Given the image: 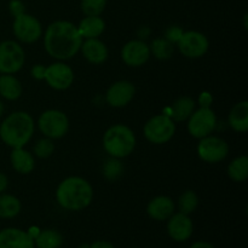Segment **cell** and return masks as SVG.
<instances>
[{
	"label": "cell",
	"instance_id": "cell-1",
	"mask_svg": "<svg viewBox=\"0 0 248 248\" xmlns=\"http://www.w3.org/2000/svg\"><path fill=\"white\" fill-rule=\"evenodd\" d=\"M84 41L78 27L69 21H55L46 28L44 46L48 56L58 61H67L80 51Z\"/></svg>",
	"mask_w": 248,
	"mask_h": 248
},
{
	"label": "cell",
	"instance_id": "cell-2",
	"mask_svg": "<svg viewBox=\"0 0 248 248\" xmlns=\"http://www.w3.org/2000/svg\"><path fill=\"white\" fill-rule=\"evenodd\" d=\"M58 205L67 211H82L93 200V188L82 177L72 176L63 179L56 190Z\"/></svg>",
	"mask_w": 248,
	"mask_h": 248
},
{
	"label": "cell",
	"instance_id": "cell-3",
	"mask_svg": "<svg viewBox=\"0 0 248 248\" xmlns=\"http://www.w3.org/2000/svg\"><path fill=\"white\" fill-rule=\"evenodd\" d=\"M35 128L33 118L27 111H14L0 124V140L7 147L24 148L31 140Z\"/></svg>",
	"mask_w": 248,
	"mask_h": 248
},
{
	"label": "cell",
	"instance_id": "cell-4",
	"mask_svg": "<svg viewBox=\"0 0 248 248\" xmlns=\"http://www.w3.org/2000/svg\"><path fill=\"white\" fill-rule=\"evenodd\" d=\"M135 132L128 126L116 124L110 126L103 136V148L110 157L124 159L133 153L136 148Z\"/></svg>",
	"mask_w": 248,
	"mask_h": 248
},
{
	"label": "cell",
	"instance_id": "cell-5",
	"mask_svg": "<svg viewBox=\"0 0 248 248\" xmlns=\"http://www.w3.org/2000/svg\"><path fill=\"white\" fill-rule=\"evenodd\" d=\"M143 133L148 142L153 144H165L170 142L176 133V124L166 114H159L145 123Z\"/></svg>",
	"mask_w": 248,
	"mask_h": 248
},
{
	"label": "cell",
	"instance_id": "cell-6",
	"mask_svg": "<svg viewBox=\"0 0 248 248\" xmlns=\"http://www.w3.org/2000/svg\"><path fill=\"white\" fill-rule=\"evenodd\" d=\"M38 127L45 137L50 140H60L68 133L69 119L63 111L57 109H48L39 116Z\"/></svg>",
	"mask_w": 248,
	"mask_h": 248
},
{
	"label": "cell",
	"instance_id": "cell-7",
	"mask_svg": "<svg viewBox=\"0 0 248 248\" xmlns=\"http://www.w3.org/2000/svg\"><path fill=\"white\" fill-rule=\"evenodd\" d=\"M26 52L15 40L0 43V74H16L23 68Z\"/></svg>",
	"mask_w": 248,
	"mask_h": 248
},
{
	"label": "cell",
	"instance_id": "cell-8",
	"mask_svg": "<svg viewBox=\"0 0 248 248\" xmlns=\"http://www.w3.org/2000/svg\"><path fill=\"white\" fill-rule=\"evenodd\" d=\"M12 31L17 40L21 43L33 44L43 35V27L35 16L24 12L15 17L14 23H12Z\"/></svg>",
	"mask_w": 248,
	"mask_h": 248
},
{
	"label": "cell",
	"instance_id": "cell-9",
	"mask_svg": "<svg viewBox=\"0 0 248 248\" xmlns=\"http://www.w3.org/2000/svg\"><path fill=\"white\" fill-rule=\"evenodd\" d=\"M186 121L190 136L198 140L210 136L217 127V116L211 108H199L198 110H194Z\"/></svg>",
	"mask_w": 248,
	"mask_h": 248
},
{
	"label": "cell",
	"instance_id": "cell-10",
	"mask_svg": "<svg viewBox=\"0 0 248 248\" xmlns=\"http://www.w3.org/2000/svg\"><path fill=\"white\" fill-rule=\"evenodd\" d=\"M179 52L186 58H200L207 53L210 41L205 34L196 31H184L176 44Z\"/></svg>",
	"mask_w": 248,
	"mask_h": 248
},
{
	"label": "cell",
	"instance_id": "cell-11",
	"mask_svg": "<svg viewBox=\"0 0 248 248\" xmlns=\"http://www.w3.org/2000/svg\"><path fill=\"white\" fill-rule=\"evenodd\" d=\"M229 154V144L217 136L201 138L198 144V155L202 161L217 164L223 161Z\"/></svg>",
	"mask_w": 248,
	"mask_h": 248
},
{
	"label": "cell",
	"instance_id": "cell-12",
	"mask_svg": "<svg viewBox=\"0 0 248 248\" xmlns=\"http://www.w3.org/2000/svg\"><path fill=\"white\" fill-rule=\"evenodd\" d=\"M75 79L74 72L68 64H65L63 61L52 63L48 67H46L45 81L48 86L57 91H64L69 89L73 85Z\"/></svg>",
	"mask_w": 248,
	"mask_h": 248
},
{
	"label": "cell",
	"instance_id": "cell-13",
	"mask_svg": "<svg viewBox=\"0 0 248 248\" xmlns=\"http://www.w3.org/2000/svg\"><path fill=\"white\" fill-rule=\"evenodd\" d=\"M150 48L147 43L142 39L130 40L123 46L121 50V58L124 63L128 67L138 68L144 65L150 58Z\"/></svg>",
	"mask_w": 248,
	"mask_h": 248
},
{
	"label": "cell",
	"instance_id": "cell-14",
	"mask_svg": "<svg viewBox=\"0 0 248 248\" xmlns=\"http://www.w3.org/2000/svg\"><path fill=\"white\" fill-rule=\"evenodd\" d=\"M136 94V87L128 80H119L107 90V103L113 108H124L132 101Z\"/></svg>",
	"mask_w": 248,
	"mask_h": 248
},
{
	"label": "cell",
	"instance_id": "cell-15",
	"mask_svg": "<svg viewBox=\"0 0 248 248\" xmlns=\"http://www.w3.org/2000/svg\"><path fill=\"white\" fill-rule=\"evenodd\" d=\"M193 220L184 213H173L167 219V234L173 241L186 242L193 235Z\"/></svg>",
	"mask_w": 248,
	"mask_h": 248
},
{
	"label": "cell",
	"instance_id": "cell-16",
	"mask_svg": "<svg viewBox=\"0 0 248 248\" xmlns=\"http://www.w3.org/2000/svg\"><path fill=\"white\" fill-rule=\"evenodd\" d=\"M0 248H35V244L28 232L18 228H5L0 230Z\"/></svg>",
	"mask_w": 248,
	"mask_h": 248
},
{
	"label": "cell",
	"instance_id": "cell-17",
	"mask_svg": "<svg viewBox=\"0 0 248 248\" xmlns=\"http://www.w3.org/2000/svg\"><path fill=\"white\" fill-rule=\"evenodd\" d=\"M82 56L86 58L87 62L92 64H102L108 58V47L103 41L99 40L98 38L93 39H85L82 41L81 47H80Z\"/></svg>",
	"mask_w": 248,
	"mask_h": 248
},
{
	"label": "cell",
	"instance_id": "cell-18",
	"mask_svg": "<svg viewBox=\"0 0 248 248\" xmlns=\"http://www.w3.org/2000/svg\"><path fill=\"white\" fill-rule=\"evenodd\" d=\"M176 210L173 200L169 196L160 195L152 199L147 206V213L154 220H167Z\"/></svg>",
	"mask_w": 248,
	"mask_h": 248
},
{
	"label": "cell",
	"instance_id": "cell-19",
	"mask_svg": "<svg viewBox=\"0 0 248 248\" xmlns=\"http://www.w3.org/2000/svg\"><path fill=\"white\" fill-rule=\"evenodd\" d=\"M12 169L21 174H28L33 172L35 167V160L31 153L27 152L24 148H15L10 155Z\"/></svg>",
	"mask_w": 248,
	"mask_h": 248
},
{
	"label": "cell",
	"instance_id": "cell-20",
	"mask_svg": "<svg viewBox=\"0 0 248 248\" xmlns=\"http://www.w3.org/2000/svg\"><path fill=\"white\" fill-rule=\"evenodd\" d=\"M169 110L170 113L166 114V115H169L174 123L186 121L190 118L193 111L195 110V101L186 96L179 97L171 104Z\"/></svg>",
	"mask_w": 248,
	"mask_h": 248
},
{
	"label": "cell",
	"instance_id": "cell-21",
	"mask_svg": "<svg viewBox=\"0 0 248 248\" xmlns=\"http://www.w3.org/2000/svg\"><path fill=\"white\" fill-rule=\"evenodd\" d=\"M230 127L239 133L248 131V102L241 101L235 104L228 116Z\"/></svg>",
	"mask_w": 248,
	"mask_h": 248
},
{
	"label": "cell",
	"instance_id": "cell-22",
	"mask_svg": "<svg viewBox=\"0 0 248 248\" xmlns=\"http://www.w3.org/2000/svg\"><path fill=\"white\" fill-rule=\"evenodd\" d=\"M78 31L82 39H93L102 35L106 29V22L101 16H86L80 21Z\"/></svg>",
	"mask_w": 248,
	"mask_h": 248
},
{
	"label": "cell",
	"instance_id": "cell-23",
	"mask_svg": "<svg viewBox=\"0 0 248 248\" xmlns=\"http://www.w3.org/2000/svg\"><path fill=\"white\" fill-rule=\"evenodd\" d=\"M23 87L14 74H0V96L6 101H16L22 96Z\"/></svg>",
	"mask_w": 248,
	"mask_h": 248
},
{
	"label": "cell",
	"instance_id": "cell-24",
	"mask_svg": "<svg viewBox=\"0 0 248 248\" xmlns=\"http://www.w3.org/2000/svg\"><path fill=\"white\" fill-rule=\"evenodd\" d=\"M34 244L36 248H60L63 244V236L55 229L40 230L34 237Z\"/></svg>",
	"mask_w": 248,
	"mask_h": 248
},
{
	"label": "cell",
	"instance_id": "cell-25",
	"mask_svg": "<svg viewBox=\"0 0 248 248\" xmlns=\"http://www.w3.org/2000/svg\"><path fill=\"white\" fill-rule=\"evenodd\" d=\"M21 201L11 194H0V218L11 219L21 212Z\"/></svg>",
	"mask_w": 248,
	"mask_h": 248
},
{
	"label": "cell",
	"instance_id": "cell-26",
	"mask_svg": "<svg viewBox=\"0 0 248 248\" xmlns=\"http://www.w3.org/2000/svg\"><path fill=\"white\" fill-rule=\"evenodd\" d=\"M228 176L236 183H242L248 178V157L241 155L232 160L228 166Z\"/></svg>",
	"mask_w": 248,
	"mask_h": 248
},
{
	"label": "cell",
	"instance_id": "cell-27",
	"mask_svg": "<svg viewBox=\"0 0 248 248\" xmlns=\"http://www.w3.org/2000/svg\"><path fill=\"white\" fill-rule=\"evenodd\" d=\"M150 55L154 56L157 60H169L173 55V44L170 43L165 38H156L149 45Z\"/></svg>",
	"mask_w": 248,
	"mask_h": 248
},
{
	"label": "cell",
	"instance_id": "cell-28",
	"mask_svg": "<svg viewBox=\"0 0 248 248\" xmlns=\"http://www.w3.org/2000/svg\"><path fill=\"white\" fill-rule=\"evenodd\" d=\"M199 206V196L195 191L186 190L178 199V210L184 215H191Z\"/></svg>",
	"mask_w": 248,
	"mask_h": 248
},
{
	"label": "cell",
	"instance_id": "cell-29",
	"mask_svg": "<svg viewBox=\"0 0 248 248\" xmlns=\"http://www.w3.org/2000/svg\"><path fill=\"white\" fill-rule=\"evenodd\" d=\"M102 173L106 177L108 181H116V179L120 178L124 173V165L120 161V159H116V157H109L103 165V169H102Z\"/></svg>",
	"mask_w": 248,
	"mask_h": 248
},
{
	"label": "cell",
	"instance_id": "cell-30",
	"mask_svg": "<svg viewBox=\"0 0 248 248\" xmlns=\"http://www.w3.org/2000/svg\"><path fill=\"white\" fill-rule=\"evenodd\" d=\"M108 0H81V11L85 16H101Z\"/></svg>",
	"mask_w": 248,
	"mask_h": 248
},
{
	"label": "cell",
	"instance_id": "cell-31",
	"mask_svg": "<svg viewBox=\"0 0 248 248\" xmlns=\"http://www.w3.org/2000/svg\"><path fill=\"white\" fill-rule=\"evenodd\" d=\"M34 155L40 159H47L55 152V143H53V140H50V138L45 137L43 140H39L38 142L35 143L33 148Z\"/></svg>",
	"mask_w": 248,
	"mask_h": 248
},
{
	"label": "cell",
	"instance_id": "cell-32",
	"mask_svg": "<svg viewBox=\"0 0 248 248\" xmlns=\"http://www.w3.org/2000/svg\"><path fill=\"white\" fill-rule=\"evenodd\" d=\"M183 33L184 31L181 28V27L171 26L166 29V31H165V39L174 45V44L178 43V40L181 39V36L183 35Z\"/></svg>",
	"mask_w": 248,
	"mask_h": 248
},
{
	"label": "cell",
	"instance_id": "cell-33",
	"mask_svg": "<svg viewBox=\"0 0 248 248\" xmlns=\"http://www.w3.org/2000/svg\"><path fill=\"white\" fill-rule=\"evenodd\" d=\"M9 11L12 16L17 17L26 12V6H24L23 1H21V0H11L9 2Z\"/></svg>",
	"mask_w": 248,
	"mask_h": 248
},
{
	"label": "cell",
	"instance_id": "cell-34",
	"mask_svg": "<svg viewBox=\"0 0 248 248\" xmlns=\"http://www.w3.org/2000/svg\"><path fill=\"white\" fill-rule=\"evenodd\" d=\"M199 104H200V108H211L213 103V96L211 92L203 91L199 94Z\"/></svg>",
	"mask_w": 248,
	"mask_h": 248
},
{
	"label": "cell",
	"instance_id": "cell-35",
	"mask_svg": "<svg viewBox=\"0 0 248 248\" xmlns=\"http://www.w3.org/2000/svg\"><path fill=\"white\" fill-rule=\"evenodd\" d=\"M45 73H46V67L43 64H35L33 65L31 69V77H33L35 80L45 79Z\"/></svg>",
	"mask_w": 248,
	"mask_h": 248
},
{
	"label": "cell",
	"instance_id": "cell-36",
	"mask_svg": "<svg viewBox=\"0 0 248 248\" xmlns=\"http://www.w3.org/2000/svg\"><path fill=\"white\" fill-rule=\"evenodd\" d=\"M89 248H115L114 245L109 241H104V240H98L94 241L93 244L90 245Z\"/></svg>",
	"mask_w": 248,
	"mask_h": 248
},
{
	"label": "cell",
	"instance_id": "cell-37",
	"mask_svg": "<svg viewBox=\"0 0 248 248\" xmlns=\"http://www.w3.org/2000/svg\"><path fill=\"white\" fill-rule=\"evenodd\" d=\"M7 186H9V178H7L6 174L0 172V194L5 193Z\"/></svg>",
	"mask_w": 248,
	"mask_h": 248
},
{
	"label": "cell",
	"instance_id": "cell-38",
	"mask_svg": "<svg viewBox=\"0 0 248 248\" xmlns=\"http://www.w3.org/2000/svg\"><path fill=\"white\" fill-rule=\"evenodd\" d=\"M188 248H216V247L207 241H196Z\"/></svg>",
	"mask_w": 248,
	"mask_h": 248
},
{
	"label": "cell",
	"instance_id": "cell-39",
	"mask_svg": "<svg viewBox=\"0 0 248 248\" xmlns=\"http://www.w3.org/2000/svg\"><path fill=\"white\" fill-rule=\"evenodd\" d=\"M5 111V107H4V103H2L1 101H0V118L2 116V114H4Z\"/></svg>",
	"mask_w": 248,
	"mask_h": 248
}]
</instances>
